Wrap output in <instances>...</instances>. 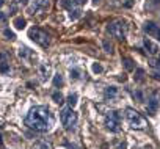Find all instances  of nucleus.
<instances>
[{
	"instance_id": "nucleus-1",
	"label": "nucleus",
	"mask_w": 160,
	"mask_h": 149,
	"mask_svg": "<svg viewBox=\"0 0 160 149\" xmlns=\"http://www.w3.org/2000/svg\"><path fill=\"white\" fill-rule=\"evenodd\" d=\"M25 126L36 132H49L53 126V115L46 105L33 107L25 116Z\"/></svg>"
},
{
	"instance_id": "nucleus-2",
	"label": "nucleus",
	"mask_w": 160,
	"mask_h": 149,
	"mask_svg": "<svg viewBox=\"0 0 160 149\" xmlns=\"http://www.w3.org/2000/svg\"><path fill=\"white\" fill-rule=\"evenodd\" d=\"M107 30H108V33H110L113 38H116V39H119V41H124L126 36H127V32H129V25H127V21H124V19H116V21H112V22L108 24Z\"/></svg>"
},
{
	"instance_id": "nucleus-3",
	"label": "nucleus",
	"mask_w": 160,
	"mask_h": 149,
	"mask_svg": "<svg viewBox=\"0 0 160 149\" xmlns=\"http://www.w3.org/2000/svg\"><path fill=\"white\" fill-rule=\"evenodd\" d=\"M126 119L132 129H146L148 127V121L135 108H126Z\"/></svg>"
},
{
	"instance_id": "nucleus-4",
	"label": "nucleus",
	"mask_w": 160,
	"mask_h": 149,
	"mask_svg": "<svg viewBox=\"0 0 160 149\" xmlns=\"http://www.w3.org/2000/svg\"><path fill=\"white\" fill-rule=\"evenodd\" d=\"M28 38H30L33 42H36L38 46H41V47H47V46L50 44V36H49L44 30H41V28H38V27H32V28L28 30Z\"/></svg>"
},
{
	"instance_id": "nucleus-5",
	"label": "nucleus",
	"mask_w": 160,
	"mask_h": 149,
	"mask_svg": "<svg viewBox=\"0 0 160 149\" xmlns=\"http://www.w3.org/2000/svg\"><path fill=\"white\" fill-rule=\"evenodd\" d=\"M60 119H61V124H63L68 130H71V129H74L75 124H77V113H75L71 107L63 108V110L60 112Z\"/></svg>"
},
{
	"instance_id": "nucleus-6",
	"label": "nucleus",
	"mask_w": 160,
	"mask_h": 149,
	"mask_svg": "<svg viewBox=\"0 0 160 149\" xmlns=\"http://www.w3.org/2000/svg\"><path fill=\"white\" fill-rule=\"evenodd\" d=\"M119 122H121V115L116 110H110L105 115V127L110 132H118L119 130Z\"/></svg>"
},
{
	"instance_id": "nucleus-7",
	"label": "nucleus",
	"mask_w": 160,
	"mask_h": 149,
	"mask_svg": "<svg viewBox=\"0 0 160 149\" xmlns=\"http://www.w3.org/2000/svg\"><path fill=\"white\" fill-rule=\"evenodd\" d=\"M49 8H50V0H33L32 5L28 7V13L41 14V13H46Z\"/></svg>"
},
{
	"instance_id": "nucleus-8",
	"label": "nucleus",
	"mask_w": 160,
	"mask_h": 149,
	"mask_svg": "<svg viewBox=\"0 0 160 149\" xmlns=\"http://www.w3.org/2000/svg\"><path fill=\"white\" fill-rule=\"evenodd\" d=\"M143 46H144V49L148 50L149 55H157L158 53V46L155 42H152L149 38H144L143 39Z\"/></svg>"
},
{
	"instance_id": "nucleus-9",
	"label": "nucleus",
	"mask_w": 160,
	"mask_h": 149,
	"mask_svg": "<svg viewBox=\"0 0 160 149\" xmlns=\"http://www.w3.org/2000/svg\"><path fill=\"white\" fill-rule=\"evenodd\" d=\"M158 104H160V101H158V94H157V93H154V94L151 96V99L148 101V112H149L151 115H154V113L157 112Z\"/></svg>"
},
{
	"instance_id": "nucleus-10",
	"label": "nucleus",
	"mask_w": 160,
	"mask_h": 149,
	"mask_svg": "<svg viewBox=\"0 0 160 149\" xmlns=\"http://www.w3.org/2000/svg\"><path fill=\"white\" fill-rule=\"evenodd\" d=\"M151 67H152L151 76L155 80H160V60H151Z\"/></svg>"
},
{
	"instance_id": "nucleus-11",
	"label": "nucleus",
	"mask_w": 160,
	"mask_h": 149,
	"mask_svg": "<svg viewBox=\"0 0 160 149\" xmlns=\"http://www.w3.org/2000/svg\"><path fill=\"white\" fill-rule=\"evenodd\" d=\"M157 28H158V25H157L155 22H152V21H148V22L143 25V30H144L148 35H151V36L154 35V32H155Z\"/></svg>"
},
{
	"instance_id": "nucleus-12",
	"label": "nucleus",
	"mask_w": 160,
	"mask_h": 149,
	"mask_svg": "<svg viewBox=\"0 0 160 149\" xmlns=\"http://www.w3.org/2000/svg\"><path fill=\"white\" fill-rule=\"evenodd\" d=\"M104 96H105V99L108 101H112V99H115L116 96H118V88L116 87H107L105 88V93H104Z\"/></svg>"
},
{
	"instance_id": "nucleus-13",
	"label": "nucleus",
	"mask_w": 160,
	"mask_h": 149,
	"mask_svg": "<svg viewBox=\"0 0 160 149\" xmlns=\"http://www.w3.org/2000/svg\"><path fill=\"white\" fill-rule=\"evenodd\" d=\"M39 74H41L42 80L49 79V77H50V66H49V64H41V66H39Z\"/></svg>"
},
{
	"instance_id": "nucleus-14",
	"label": "nucleus",
	"mask_w": 160,
	"mask_h": 149,
	"mask_svg": "<svg viewBox=\"0 0 160 149\" xmlns=\"http://www.w3.org/2000/svg\"><path fill=\"white\" fill-rule=\"evenodd\" d=\"M122 64H124L126 71H133V69H135V63H133V60L129 58V57H122Z\"/></svg>"
},
{
	"instance_id": "nucleus-15",
	"label": "nucleus",
	"mask_w": 160,
	"mask_h": 149,
	"mask_svg": "<svg viewBox=\"0 0 160 149\" xmlns=\"http://www.w3.org/2000/svg\"><path fill=\"white\" fill-rule=\"evenodd\" d=\"M80 16H82V10H80L78 7H72V8L69 10V17H71L72 21L78 19Z\"/></svg>"
},
{
	"instance_id": "nucleus-16",
	"label": "nucleus",
	"mask_w": 160,
	"mask_h": 149,
	"mask_svg": "<svg viewBox=\"0 0 160 149\" xmlns=\"http://www.w3.org/2000/svg\"><path fill=\"white\" fill-rule=\"evenodd\" d=\"M13 25H14L18 30H22V28H25V25H27V21H25L24 17H14V21H13Z\"/></svg>"
},
{
	"instance_id": "nucleus-17",
	"label": "nucleus",
	"mask_w": 160,
	"mask_h": 149,
	"mask_svg": "<svg viewBox=\"0 0 160 149\" xmlns=\"http://www.w3.org/2000/svg\"><path fill=\"white\" fill-rule=\"evenodd\" d=\"M77 99H78V96H77L75 93H71V94L68 96V104H69V107H71V108H74V107H75Z\"/></svg>"
},
{
	"instance_id": "nucleus-18",
	"label": "nucleus",
	"mask_w": 160,
	"mask_h": 149,
	"mask_svg": "<svg viewBox=\"0 0 160 149\" xmlns=\"http://www.w3.org/2000/svg\"><path fill=\"white\" fill-rule=\"evenodd\" d=\"M53 87L55 88L63 87V76H61V74H55V76H53Z\"/></svg>"
},
{
	"instance_id": "nucleus-19",
	"label": "nucleus",
	"mask_w": 160,
	"mask_h": 149,
	"mask_svg": "<svg viewBox=\"0 0 160 149\" xmlns=\"http://www.w3.org/2000/svg\"><path fill=\"white\" fill-rule=\"evenodd\" d=\"M52 99H53V102H57V104H63V102H64V97H63V94H61L60 91H55V93L52 94Z\"/></svg>"
},
{
	"instance_id": "nucleus-20",
	"label": "nucleus",
	"mask_w": 160,
	"mask_h": 149,
	"mask_svg": "<svg viewBox=\"0 0 160 149\" xmlns=\"http://www.w3.org/2000/svg\"><path fill=\"white\" fill-rule=\"evenodd\" d=\"M28 55H30L28 47H25V46L19 47V57H21V58H28Z\"/></svg>"
},
{
	"instance_id": "nucleus-21",
	"label": "nucleus",
	"mask_w": 160,
	"mask_h": 149,
	"mask_svg": "<svg viewBox=\"0 0 160 149\" xmlns=\"http://www.w3.org/2000/svg\"><path fill=\"white\" fill-rule=\"evenodd\" d=\"M63 8H68V10H71L72 7H75V3H74V0H61V3H60Z\"/></svg>"
},
{
	"instance_id": "nucleus-22",
	"label": "nucleus",
	"mask_w": 160,
	"mask_h": 149,
	"mask_svg": "<svg viewBox=\"0 0 160 149\" xmlns=\"http://www.w3.org/2000/svg\"><path fill=\"white\" fill-rule=\"evenodd\" d=\"M3 35H5V38H7V39H11V41H13V39H16V35H14L10 28H5V30H3Z\"/></svg>"
},
{
	"instance_id": "nucleus-23",
	"label": "nucleus",
	"mask_w": 160,
	"mask_h": 149,
	"mask_svg": "<svg viewBox=\"0 0 160 149\" xmlns=\"http://www.w3.org/2000/svg\"><path fill=\"white\" fill-rule=\"evenodd\" d=\"M8 71H10V63H7V61L0 63V72H2V74H7Z\"/></svg>"
},
{
	"instance_id": "nucleus-24",
	"label": "nucleus",
	"mask_w": 160,
	"mask_h": 149,
	"mask_svg": "<svg viewBox=\"0 0 160 149\" xmlns=\"http://www.w3.org/2000/svg\"><path fill=\"white\" fill-rule=\"evenodd\" d=\"M144 79V69H137V76H135V80L137 82H141Z\"/></svg>"
},
{
	"instance_id": "nucleus-25",
	"label": "nucleus",
	"mask_w": 160,
	"mask_h": 149,
	"mask_svg": "<svg viewBox=\"0 0 160 149\" xmlns=\"http://www.w3.org/2000/svg\"><path fill=\"white\" fill-rule=\"evenodd\" d=\"M102 46H104V49H105V52H108V53H112L113 52V44L112 42H108L107 39L102 42Z\"/></svg>"
},
{
	"instance_id": "nucleus-26",
	"label": "nucleus",
	"mask_w": 160,
	"mask_h": 149,
	"mask_svg": "<svg viewBox=\"0 0 160 149\" xmlns=\"http://www.w3.org/2000/svg\"><path fill=\"white\" fill-rule=\"evenodd\" d=\"M69 74H71V79H80V71L78 69H71Z\"/></svg>"
},
{
	"instance_id": "nucleus-27",
	"label": "nucleus",
	"mask_w": 160,
	"mask_h": 149,
	"mask_svg": "<svg viewBox=\"0 0 160 149\" xmlns=\"http://www.w3.org/2000/svg\"><path fill=\"white\" fill-rule=\"evenodd\" d=\"M102 71H104V69H102V66H101L99 63H94V64H93V72H94V74H101Z\"/></svg>"
},
{
	"instance_id": "nucleus-28",
	"label": "nucleus",
	"mask_w": 160,
	"mask_h": 149,
	"mask_svg": "<svg viewBox=\"0 0 160 149\" xmlns=\"http://www.w3.org/2000/svg\"><path fill=\"white\" fill-rule=\"evenodd\" d=\"M36 149H50V144H47L46 141H41L36 144Z\"/></svg>"
},
{
	"instance_id": "nucleus-29",
	"label": "nucleus",
	"mask_w": 160,
	"mask_h": 149,
	"mask_svg": "<svg viewBox=\"0 0 160 149\" xmlns=\"http://www.w3.org/2000/svg\"><path fill=\"white\" fill-rule=\"evenodd\" d=\"M133 97H137L140 102H143V94H141L140 91H135V93H133Z\"/></svg>"
},
{
	"instance_id": "nucleus-30",
	"label": "nucleus",
	"mask_w": 160,
	"mask_h": 149,
	"mask_svg": "<svg viewBox=\"0 0 160 149\" xmlns=\"http://www.w3.org/2000/svg\"><path fill=\"white\" fill-rule=\"evenodd\" d=\"M132 5H133V0H126V2H124V7L126 8H130Z\"/></svg>"
},
{
	"instance_id": "nucleus-31",
	"label": "nucleus",
	"mask_w": 160,
	"mask_h": 149,
	"mask_svg": "<svg viewBox=\"0 0 160 149\" xmlns=\"http://www.w3.org/2000/svg\"><path fill=\"white\" fill-rule=\"evenodd\" d=\"M152 36H155V38H157L158 41H160V27H158V28H157V30L154 32V35H152Z\"/></svg>"
},
{
	"instance_id": "nucleus-32",
	"label": "nucleus",
	"mask_w": 160,
	"mask_h": 149,
	"mask_svg": "<svg viewBox=\"0 0 160 149\" xmlns=\"http://www.w3.org/2000/svg\"><path fill=\"white\" fill-rule=\"evenodd\" d=\"M3 61H7V55L3 52H0V63H3Z\"/></svg>"
},
{
	"instance_id": "nucleus-33",
	"label": "nucleus",
	"mask_w": 160,
	"mask_h": 149,
	"mask_svg": "<svg viewBox=\"0 0 160 149\" xmlns=\"http://www.w3.org/2000/svg\"><path fill=\"white\" fill-rule=\"evenodd\" d=\"M74 3L75 5H83V3H87V0H74Z\"/></svg>"
},
{
	"instance_id": "nucleus-34",
	"label": "nucleus",
	"mask_w": 160,
	"mask_h": 149,
	"mask_svg": "<svg viewBox=\"0 0 160 149\" xmlns=\"http://www.w3.org/2000/svg\"><path fill=\"white\" fill-rule=\"evenodd\" d=\"M2 19H3V13H2V11H0V21H2Z\"/></svg>"
},
{
	"instance_id": "nucleus-35",
	"label": "nucleus",
	"mask_w": 160,
	"mask_h": 149,
	"mask_svg": "<svg viewBox=\"0 0 160 149\" xmlns=\"http://www.w3.org/2000/svg\"><path fill=\"white\" fill-rule=\"evenodd\" d=\"M3 144V141H2V135H0V146H2Z\"/></svg>"
},
{
	"instance_id": "nucleus-36",
	"label": "nucleus",
	"mask_w": 160,
	"mask_h": 149,
	"mask_svg": "<svg viewBox=\"0 0 160 149\" xmlns=\"http://www.w3.org/2000/svg\"><path fill=\"white\" fill-rule=\"evenodd\" d=\"M21 2H22V3H27V0H21Z\"/></svg>"
},
{
	"instance_id": "nucleus-37",
	"label": "nucleus",
	"mask_w": 160,
	"mask_h": 149,
	"mask_svg": "<svg viewBox=\"0 0 160 149\" xmlns=\"http://www.w3.org/2000/svg\"><path fill=\"white\" fill-rule=\"evenodd\" d=\"M93 2H94V3H98V2H99V0H93Z\"/></svg>"
},
{
	"instance_id": "nucleus-38",
	"label": "nucleus",
	"mask_w": 160,
	"mask_h": 149,
	"mask_svg": "<svg viewBox=\"0 0 160 149\" xmlns=\"http://www.w3.org/2000/svg\"><path fill=\"white\" fill-rule=\"evenodd\" d=\"M2 3H3V0H0V5H2Z\"/></svg>"
}]
</instances>
